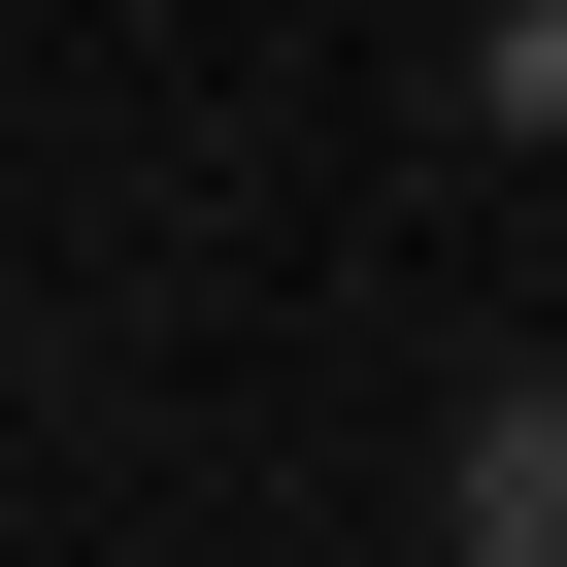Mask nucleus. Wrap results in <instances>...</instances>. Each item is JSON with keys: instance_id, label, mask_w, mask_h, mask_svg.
Returning <instances> with one entry per match:
<instances>
[{"instance_id": "1", "label": "nucleus", "mask_w": 567, "mask_h": 567, "mask_svg": "<svg viewBox=\"0 0 567 567\" xmlns=\"http://www.w3.org/2000/svg\"><path fill=\"white\" fill-rule=\"evenodd\" d=\"M434 567H567V368L467 401V534H434Z\"/></svg>"}, {"instance_id": "2", "label": "nucleus", "mask_w": 567, "mask_h": 567, "mask_svg": "<svg viewBox=\"0 0 567 567\" xmlns=\"http://www.w3.org/2000/svg\"><path fill=\"white\" fill-rule=\"evenodd\" d=\"M467 101H501V134H567V0H501V34H467Z\"/></svg>"}]
</instances>
